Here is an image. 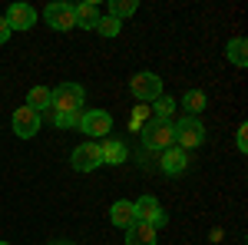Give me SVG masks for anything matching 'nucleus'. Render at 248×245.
<instances>
[{"mask_svg":"<svg viewBox=\"0 0 248 245\" xmlns=\"http://www.w3.org/2000/svg\"><path fill=\"white\" fill-rule=\"evenodd\" d=\"M83 86L79 83H60L57 90H50V106L57 113H83Z\"/></svg>","mask_w":248,"mask_h":245,"instance_id":"f257e3e1","label":"nucleus"},{"mask_svg":"<svg viewBox=\"0 0 248 245\" xmlns=\"http://www.w3.org/2000/svg\"><path fill=\"white\" fill-rule=\"evenodd\" d=\"M172 130H175V146H179V149H195V146L205 143V130H202V123H199L195 116L179 119Z\"/></svg>","mask_w":248,"mask_h":245,"instance_id":"f03ea898","label":"nucleus"},{"mask_svg":"<svg viewBox=\"0 0 248 245\" xmlns=\"http://www.w3.org/2000/svg\"><path fill=\"white\" fill-rule=\"evenodd\" d=\"M129 90H133V96L139 103H155L162 96V80L155 73H136L129 80Z\"/></svg>","mask_w":248,"mask_h":245,"instance_id":"7ed1b4c3","label":"nucleus"},{"mask_svg":"<svg viewBox=\"0 0 248 245\" xmlns=\"http://www.w3.org/2000/svg\"><path fill=\"white\" fill-rule=\"evenodd\" d=\"M70 166L77 172H93L96 166H103V156H99V143H79L77 149H73V156H70Z\"/></svg>","mask_w":248,"mask_h":245,"instance_id":"20e7f679","label":"nucleus"},{"mask_svg":"<svg viewBox=\"0 0 248 245\" xmlns=\"http://www.w3.org/2000/svg\"><path fill=\"white\" fill-rule=\"evenodd\" d=\"M142 146H146V149H169V146H175V130H172V123H159V119H155L153 126H146Z\"/></svg>","mask_w":248,"mask_h":245,"instance_id":"39448f33","label":"nucleus"},{"mask_svg":"<svg viewBox=\"0 0 248 245\" xmlns=\"http://www.w3.org/2000/svg\"><path fill=\"white\" fill-rule=\"evenodd\" d=\"M79 130L86 136H93V143L96 139H106V132L113 130V116L103 113V110H90V113L79 116Z\"/></svg>","mask_w":248,"mask_h":245,"instance_id":"423d86ee","label":"nucleus"},{"mask_svg":"<svg viewBox=\"0 0 248 245\" xmlns=\"http://www.w3.org/2000/svg\"><path fill=\"white\" fill-rule=\"evenodd\" d=\"M43 20L53 30H73L77 27V17H73V7L70 3H46L43 7Z\"/></svg>","mask_w":248,"mask_h":245,"instance_id":"0eeeda50","label":"nucleus"},{"mask_svg":"<svg viewBox=\"0 0 248 245\" xmlns=\"http://www.w3.org/2000/svg\"><path fill=\"white\" fill-rule=\"evenodd\" d=\"M133 209H136V219H139V222H149L153 229L166 226V212L159 209L155 196H142V199H136V202H133Z\"/></svg>","mask_w":248,"mask_h":245,"instance_id":"6e6552de","label":"nucleus"},{"mask_svg":"<svg viewBox=\"0 0 248 245\" xmlns=\"http://www.w3.org/2000/svg\"><path fill=\"white\" fill-rule=\"evenodd\" d=\"M10 123H14V132H17L20 139H30V136H37V132H40V113H37V110H30V106H20Z\"/></svg>","mask_w":248,"mask_h":245,"instance_id":"1a4fd4ad","label":"nucleus"},{"mask_svg":"<svg viewBox=\"0 0 248 245\" xmlns=\"http://www.w3.org/2000/svg\"><path fill=\"white\" fill-rule=\"evenodd\" d=\"M3 20L10 23V30H30V27L37 23V10H33L30 3H14Z\"/></svg>","mask_w":248,"mask_h":245,"instance_id":"9d476101","label":"nucleus"},{"mask_svg":"<svg viewBox=\"0 0 248 245\" xmlns=\"http://www.w3.org/2000/svg\"><path fill=\"white\" fill-rule=\"evenodd\" d=\"M159 166H162V172H169V176H179V172H186V166H189V152L179 149V146H169V149H162Z\"/></svg>","mask_w":248,"mask_h":245,"instance_id":"9b49d317","label":"nucleus"},{"mask_svg":"<svg viewBox=\"0 0 248 245\" xmlns=\"http://www.w3.org/2000/svg\"><path fill=\"white\" fill-rule=\"evenodd\" d=\"M126 242L129 245H155V229L149 222H139L136 219L133 226L126 229Z\"/></svg>","mask_w":248,"mask_h":245,"instance_id":"f8f14e48","label":"nucleus"},{"mask_svg":"<svg viewBox=\"0 0 248 245\" xmlns=\"http://www.w3.org/2000/svg\"><path fill=\"white\" fill-rule=\"evenodd\" d=\"M73 17H77V27H83V30H96V23H99V7H96L93 0H86V3L73 7Z\"/></svg>","mask_w":248,"mask_h":245,"instance_id":"ddd939ff","label":"nucleus"},{"mask_svg":"<svg viewBox=\"0 0 248 245\" xmlns=\"http://www.w3.org/2000/svg\"><path fill=\"white\" fill-rule=\"evenodd\" d=\"M99 156H103V163H109V166H123V163H126V146H123L119 139H103V143H99Z\"/></svg>","mask_w":248,"mask_h":245,"instance_id":"4468645a","label":"nucleus"},{"mask_svg":"<svg viewBox=\"0 0 248 245\" xmlns=\"http://www.w3.org/2000/svg\"><path fill=\"white\" fill-rule=\"evenodd\" d=\"M109 219H113V226L129 229V226L136 222V209H133V202H126V199L113 202V209H109Z\"/></svg>","mask_w":248,"mask_h":245,"instance_id":"2eb2a0df","label":"nucleus"},{"mask_svg":"<svg viewBox=\"0 0 248 245\" xmlns=\"http://www.w3.org/2000/svg\"><path fill=\"white\" fill-rule=\"evenodd\" d=\"M225 57H229L235 66H245V63H248V43H245V37L229 40V47H225Z\"/></svg>","mask_w":248,"mask_h":245,"instance_id":"dca6fc26","label":"nucleus"},{"mask_svg":"<svg viewBox=\"0 0 248 245\" xmlns=\"http://www.w3.org/2000/svg\"><path fill=\"white\" fill-rule=\"evenodd\" d=\"M27 106L37 110V113H43V110L50 106V90H46V86H33V90L27 93Z\"/></svg>","mask_w":248,"mask_h":245,"instance_id":"f3484780","label":"nucleus"},{"mask_svg":"<svg viewBox=\"0 0 248 245\" xmlns=\"http://www.w3.org/2000/svg\"><path fill=\"white\" fill-rule=\"evenodd\" d=\"M182 106H186L189 116L202 113V110H205V93H202V90H189V93L182 96Z\"/></svg>","mask_w":248,"mask_h":245,"instance_id":"a211bd4d","label":"nucleus"},{"mask_svg":"<svg viewBox=\"0 0 248 245\" xmlns=\"http://www.w3.org/2000/svg\"><path fill=\"white\" fill-rule=\"evenodd\" d=\"M136 7H139L136 0H113V3H109V10H113L109 17H116L119 23H123L126 17H133V14H136Z\"/></svg>","mask_w":248,"mask_h":245,"instance_id":"6ab92c4d","label":"nucleus"},{"mask_svg":"<svg viewBox=\"0 0 248 245\" xmlns=\"http://www.w3.org/2000/svg\"><path fill=\"white\" fill-rule=\"evenodd\" d=\"M96 30L103 33V37H116L119 30H123V23L116 17H99V23H96Z\"/></svg>","mask_w":248,"mask_h":245,"instance_id":"aec40b11","label":"nucleus"},{"mask_svg":"<svg viewBox=\"0 0 248 245\" xmlns=\"http://www.w3.org/2000/svg\"><path fill=\"white\" fill-rule=\"evenodd\" d=\"M172 110H175V99H166V96L155 99V116H159V123H166L172 116Z\"/></svg>","mask_w":248,"mask_h":245,"instance_id":"412c9836","label":"nucleus"},{"mask_svg":"<svg viewBox=\"0 0 248 245\" xmlns=\"http://www.w3.org/2000/svg\"><path fill=\"white\" fill-rule=\"evenodd\" d=\"M235 143H238V149H242V152L248 149V126H245V123L238 126V136H235Z\"/></svg>","mask_w":248,"mask_h":245,"instance_id":"4be33fe9","label":"nucleus"},{"mask_svg":"<svg viewBox=\"0 0 248 245\" xmlns=\"http://www.w3.org/2000/svg\"><path fill=\"white\" fill-rule=\"evenodd\" d=\"M10 33H14V30H10V23L0 17V43H7V40H10Z\"/></svg>","mask_w":248,"mask_h":245,"instance_id":"5701e85b","label":"nucleus"},{"mask_svg":"<svg viewBox=\"0 0 248 245\" xmlns=\"http://www.w3.org/2000/svg\"><path fill=\"white\" fill-rule=\"evenodd\" d=\"M0 245H10V242H0Z\"/></svg>","mask_w":248,"mask_h":245,"instance_id":"b1692460","label":"nucleus"}]
</instances>
